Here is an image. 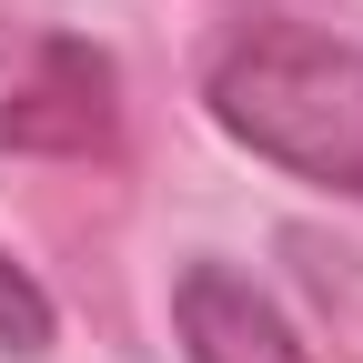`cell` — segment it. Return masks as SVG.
<instances>
[{
  "instance_id": "cell-3",
  "label": "cell",
  "mask_w": 363,
  "mask_h": 363,
  "mask_svg": "<svg viewBox=\"0 0 363 363\" xmlns=\"http://www.w3.org/2000/svg\"><path fill=\"white\" fill-rule=\"evenodd\" d=\"M51 333H61L51 293H40L11 252H0V353H21V363H30V353H51Z\"/></svg>"
},
{
  "instance_id": "cell-2",
  "label": "cell",
  "mask_w": 363,
  "mask_h": 363,
  "mask_svg": "<svg viewBox=\"0 0 363 363\" xmlns=\"http://www.w3.org/2000/svg\"><path fill=\"white\" fill-rule=\"evenodd\" d=\"M172 323L192 363H313V343L283 323V303L262 283H242L233 262H192L172 283Z\"/></svg>"
},
{
  "instance_id": "cell-1",
  "label": "cell",
  "mask_w": 363,
  "mask_h": 363,
  "mask_svg": "<svg viewBox=\"0 0 363 363\" xmlns=\"http://www.w3.org/2000/svg\"><path fill=\"white\" fill-rule=\"evenodd\" d=\"M202 111L252 162L363 202V51L313 21H233L202 61Z\"/></svg>"
}]
</instances>
